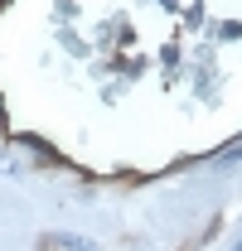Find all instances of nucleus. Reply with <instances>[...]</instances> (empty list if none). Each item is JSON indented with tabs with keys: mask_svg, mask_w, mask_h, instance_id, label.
Returning a JSON list of instances; mask_svg holds the SVG:
<instances>
[{
	"mask_svg": "<svg viewBox=\"0 0 242 251\" xmlns=\"http://www.w3.org/2000/svg\"><path fill=\"white\" fill-rule=\"evenodd\" d=\"M59 247H68V251H92V242H88V237H59Z\"/></svg>",
	"mask_w": 242,
	"mask_h": 251,
	"instance_id": "obj_1",
	"label": "nucleus"
}]
</instances>
